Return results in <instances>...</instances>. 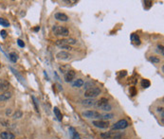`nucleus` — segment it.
I'll use <instances>...</instances> for the list:
<instances>
[{
    "mask_svg": "<svg viewBox=\"0 0 164 139\" xmlns=\"http://www.w3.org/2000/svg\"><path fill=\"white\" fill-rule=\"evenodd\" d=\"M54 18L58 21H62V22H66L68 20V16L63 12H56L54 14Z\"/></svg>",
    "mask_w": 164,
    "mask_h": 139,
    "instance_id": "9",
    "label": "nucleus"
},
{
    "mask_svg": "<svg viewBox=\"0 0 164 139\" xmlns=\"http://www.w3.org/2000/svg\"><path fill=\"white\" fill-rule=\"evenodd\" d=\"M84 85V81L82 79H78L75 80V81L72 82V87L73 88H80Z\"/></svg>",
    "mask_w": 164,
    "mask_h": 139,
    "instance_id": "15",
    "label": "nucleus"
},
{
    "mask_svg": "<svg viewBox=\"0 0 164 139\" xmlns=\"http://www.w3.org/2000/svg\"><path fill=\"white\" fill-rule=\"evenodd\" d=\"M92 125H94L96 128H99V129H107L110 124H109L108 121H103V120H94V121H92Z\"/></svg>",
    "mask_w": 164,
    "mask_h": 139,
    "instance_id": "6",
    "label": "nucleus"
},
{
    "mask_svg": "<svg viewBox=\"0 0 164 139\" xmlns=\"http://www.w3.org/2000/svg\"><path fill=\"white\" fill-rule=\"evenodd\" d=\"M10 88V82L8 81H5L2 82V84H1V86H0V92H7V90Z\"/></svg>",
    "mask_w": 164,
    "mask_h": 139,
    "instance_id": "14",
    "label": "nucleus"
},
{
    "mask_svg": "<svg viewBox=\"0 0 164 139\" xmlns=\"http://www.w3.org/2000/svg\"><path fill=\"white\" fill-rule=\"evenodd\" d=\"M12 114V110L11 109H7V111H6V116H10Z\"/></svg>",
    "mask_w": 164,
    "mask_h": 139,
    "instance_id": "35",
    "label": "nucleus"
},
{
    "mask_svg": "<svg viewBox=\"0 0 164 139\" xmlns=\"http://www.w3.org/2000/svg\"><path fill=\"white\" fill-rule=\"evenodd\" d=\"M157 47H158V48H159V49H160V51H161V55H162V56H163V54H164V50H163V45H162V44H158V45H157Z\"/></svg>",
    "mask_w": 164,
    "mask_h": 139,
    "instance_id": "33",
    "label": "nucleus"
},
{
    "mask_svg": "<svg viewBox=\"0 0 164 139\" xmlns=\"http://www.w3.org/2000/svg\"><path fill=\"white\" fill-rule=\"evenodd\" d=\"M70 54L66 51H60L56 54V58L58 60H63V61H66V60H69L70 59Z\"/></svg>",
    "mask_w": 164,
    "mask_h": 139,
    "instance_id": "8",
    "label": "nucleus"
},
{
    "mask_svg": "<svg viewBox=\"0 0 164 139\" xmlns=\"http://www.w3.org/2000/svg\"><path fill=\"white\" fill-rule=\"evenodd\" d=\"M0 25H1L2 27H4V28H9V27H10L9 21H7L6 19H4V18H2V17H0Z\"/></svg>",
    "mask_w": 164,
    "mask_h": 139,
    "instance_id": "23",
    "label": "nucleus"
},
{
    "mask_svg": "<svg viewBox=\"0 0 164 139\" xmlns=\"http://www.w3.org/2000/svg\"><path fill=\"white\" fill-rule=\"evenodd\" d=\"M32 97V100H33V105H34V108H35V111L37 113H39V108H38V100H37V98H36L35 96H31Z\"/></svg>",
    "mask_w": 164,
    "mask_h": 139,
    "instance_id": "26",
    "label": "nucleus"
},
{
    "mask_svg": "<svg viewBox=\"0 0 164 139\" xmlns=\"http://www.w3.org/2000/svg\"><path fill=\"white\" fill-rule=\"evenodd\" d=\"M82 105L83 106H86V107H91V106H94L95 104V100L93 98H86V99H84L82 100Z\"/></svg>",
    "mask_w": 164,
    "mask_h": 139,
    "instance_id": "12",
    "label": "nucleus"
},
{
    "mask_svg": "<svg viewBox=\"0 0 164 139\" xmlns=\"http://www.w3.org/2000/svg\"><path fill=\"white\" fill-rule=\"evenodd\" d=\"M149 60L150 62H152L154 64H158L160 62V59L157 57V56H151V57H149Z\"/></svg>",
    "mask_w": 164,
    "mask_h": 139,
    "instance_id": "25",
    "label": "nucleus"
},
{
    "mask_svg": "<svg viewBox=\"0 0 164 139\" xmlns=\"http://www.w3.org/2000/svg\"><path fill=\"white\" fill-rule=\"evenodd\" d=\"M0 123L2 126L4 127H9L10 126V121L9 120H6V119H0Z\"/></svg>",
    "mask_w": 164,
    "mask_h": 139,
    "instance_id": "27",
    "label": "nucleus"
},
{
    "mask_svg": "<svg viewBox=\"0 0 164 139\" xmlns=\"http://www.w3.org/2000/svg\"><path fill=\"white\" fill-rule=\"evenodd\" d=\"M157 112H163V108H162V107L157 108Z\"/></svg>",
    "mask_w": 164,
    "mask_h": 139,
    "instance_id": "36",
    "label": "nucleus"
},
{
    "mask_svg": "<svg viewBox=\"0 0 164 139\" xmlns=\"http://www.w3.org/2000/svg\"><path fill=\"white\" fill-rule=\"evenodd\" d=\"M102 139H109L112 137V132H101L100 135Z\"/></svg>",
    "mask_w": 164,
    "mask_h": 139,
    "instance_id": "20",
    "label": "nucleus"
},
{
    "mask_svg": "<svg viewBox=\"0 0 164 139\" xmlns=\"http://www.w3.org/2000/svg\"><path fill=\"white\" fill-rule=\"evenodd\" d=\"M80 139H81V138H80Z\"/></svg>",
    "mask_w": 164,
    "mask_h": 139,
    "instance_id": "41",
    "label": "nucleus"
},
{
    "mask_svg": "<svg viewBox=\"0 0 164 139\" xmlns=\"http://www.w3.org/2000/svg\"><path fill=\"white\" fill-rule=\"evenodd\" d=\"M128 126H129V123L127 120H125V119H121V120H119L117 123H115L114 126L112 127V131L123 130V129H126Z\"/></svg>",
    "mask_w": 164,
    "mask_h": 139,
    "instance_id": "5",
    "label": "nucleus"
},
{
    "mask_svg": "<svg viewBox=\"0 0 164 139\" xmlns=\"http://www.w3.org/2000/svg\"><path fill=\"white\" fill-rule=\"evenodd\" d=\"M9 58H10V60H11L13 63H16L17 60H18V56H17V54H16L15 52H12V53H10Z\"/></svg>",
    "mask_w": 164,
    "mask_h": 139,
    "instance_id": "22",
    "label": "nucleus"
},
{
    "mask_svg": "<svg viewBox=\"0 0 164 139\" xmlns=\"http://www.w3.org/2000/svg\"><path fill=\"white\" fill-rule=\"evenodd\" d=\"M57 87L59 88V90H60V91H61V90H63V88H62V86H61L60 84H57Z\"/></svg>",
    "mask_w": 164,
    "mask_h": 139,
    "instance_id": "37",
    "label": "nucleus"
},
{
    "mask_svg": "<svg viewBox=\"0 0 164 139\" xmlns=\"http://www.w3.org/2000/svg\"><path fill=\"white\" fill-rule=\"evenodd\" d=\"M17 44H18V45H19L20 47H24V46H25V43L22 41L21 39H18V40H17Z\"/></svg>",
    "mask_w": 164,
    "mask_h": 139,
    "instance_id": "31",
    "label": "nucleus"
},
{
    "mask_svg": "<svg viewBox=\"0 0 164 139\" xmlns=\"http://www.w3.org/2000/svg\"><path fill=\"white\" fill-rule=\"evenodd\" d=\"M0 67H1V64H0Z\"/></svg>",
    "mask_w": 164,
    "mask_h": 139,
    "instance_id": "40",
    "label": "nucleus"
},
{
    "mask_svg": "<svg viewBox=\"0 0 164 139\" xmlns=\"http://www.w3.org/2000/svg\"><path fill=\"white\" fill-rule=\"evenodd\" d=\"M144 4H146L147 5V9H149L151 6H152V4H153V2L152 1H144Z\"/></svg>",
    "mask_w": 164,
    "mask_h": 139,
    "instance_id": "32",
    "label": "nucleus"
},
{
    "mask_svg": "<svg viewBox=\"0 0 164 139\" xmlns=\"http://www.w3.org/2000/svg\"><path fill=\"white\" fill-rule=\"evenodd\" d=\"M101 89L98 87H91L85 92V96L87 98H95L101 94Z\"/></svg>",
    "mask_w": 164,
    "mask_h": 139,
    "instance_id": "3",
    "label": "nucleus"
},
{
    "mask_svg": "<svg viewBox=\"0 0 164 139\" xmlns=\"http://www.w3.org/2000/svg\"><path fill=\"white\" fill-rule=\"evenodd\" d=\"M75 76H76V72L74 70H72V69H69L66 73L64 74V81L66 82H71L74 80Z\"/></svg>",
    "mask_w": 164,
    "mask_h": 139,
    "instance_id": "7",
    "label": "nucleus"
},
{
    "mask_svg": "<svg viewBox=\"0 0 164 139\" xmlns=\"http://www.w3.org/2000/svg\"><path fill=\"white\" fill-rule=\"evenodd\" d=\"M22 117H23V113L20 110H16V112L13 115V119H20Z\"/></svg>",
    "mask_w": 164,
    "mask_h": 139,
    "instance_id": "21",
    "label": "nucleus"
},
{
    "mask_svg": "<svg viewBox=\"0 0 164 139\" xmlns=\"http://www.w3.org/2000/svg\"><path fill=\"white\" fill-rule=\"evenodd\" d=\"M113 117H114L113 114H103V115H101V119H102L103 121H108L109 119H112Z\"/></svg>",
    "mask_w": 164,
    "mask_h": 139,
    "instance_id": "17",
    "label": "nucleus"
},
{
    "mask_svg": "<svg viewBox=\"0 0 164 139\" xmlns=\"http://www.w3.org/2000/svg\"><path fill=\"white\" fill-rule=\"evenodd\" d=\"M68 131H69V135H70L71 139H80V137H79V133L76 132V130H75L73 127H70Z\"/></svg>",
    "mask_w": 164,
    "mask_h": 139,
    "instance_id": "13",
    "label": "nucleus"
},
{
    "mask_svg": "<svg viewBox=\"0 0 164 139\" xmlns=\"http://www.w3.org/2000/svg\"><path fill=\"white\" fill-rule=\"evenodd\" d=\"M83 117H86V118H88V119H95V118H99L101 119V115L99 112L97 111H92V110H88V111H85L83 112Z\"/></svg>",
    "mask_w": 164,
    "mask_h": 139,
    "instance_id": "4",
    "label": "nucleus"
},
{
    "mask_svg": "<svg viewBox=\"0 0 164 139\" xmlns=\"http://www.w3.org/2000/svg\"><path fill=\"white\" fill-rule=\"evenodd\" d=\"M1 139H15V136L13 133L9 132H3L0 133Z\"/></svg>",
    "mask_w": 164,
    "mask_h": 139,
    "instance_id": "11",
    "label": "nucleus"
},
{
    "mask_svg": "<svg viewBox=\"0 0 164 139\" xmlns=\"http://www.w3.org/2000/svg\"><path fill=\"white\" fill-rule=\"evenodd\" d=\"M10 69H11V70L13 71V75H14V76L16 77V78H17V79H18V80H19V81H21L22 83H24V79L22 78L21 75H19V74H18V72H17V71L15 70L14 68H13V67H10Z\"/></svg>",
    "mask_w": 164,
    "mask_h": 139,
    "instance_id": "19",
    "label": "nucleus"
},
{
    "mask_svg": "<svg viewBox=\"0 0 164 139\" xmlns=\"http://www.w3.org/2000/svg\"><path fill=\"white\" fill-rule=\"evenodd\" d=\"M0 34H1V37H2L3 39H5V38L7 37V31L3 29V30H1V31H0Z\"/></svg>",
    "mask_w": 164,
    "mask_h": 139,
    "instance_id": "30",
    "label": "nucleus"
},
{
    "mask_svg": "<svg viewBox=\"0 0 164 139\" xmlns=\"http://www.w3.org/2000/svg\"><path fill=\"white\" fill-rule=\"evenodd\" d=\"M129 92H130V95L132 96H134L137 95V90H136V87H134V86L130 87V89H129Z\"/></svg>",
    "mask_w": 164,
    "mask_h": 139,
    "instance_id": "29",
    "label": "nucleus"
},
{
    "mask_svg": "<svg viewBox=\"0 0 164 139\" xmlns=\"http://www.w3.org/2000/svg\"><path fill=\"white\" fill-rule=\"evenodd\" d=\"M94 106L96 108L100 109V110L104 111V112H109V111L112 110V106L108 103V100H107L106 98H104V97H101L99 100L95 101Z\"/></svg>",
    "mask_w": 164,
    "mask_h": 139,
    "instance_id": "1",
    "label": "nucleus"
},
{
    "mask_svg": "<svg viewBox=\"0 0 164 139\" xmlns=\"http://www.w3.org/2000/svg\"><path fill=\"white\" fill-rule=\"evenodd\" d=\"M53 112H54V115H55V117H57L58 120H59V121H62V119H63V116H62L61 111L59 110V108H58V107H54Z\"/></svg>",
    "mask_w": 164,
    "mask_h": 139,
    "instance_id": "16",
    "label": "nucleus"
},
{
    "mask_svg": "<svg viewBox=\"0 0 164 139\" xmlns=\"http://www.w3.org/2000/svg\"><path fill=\"white\" fill-rule=\"evenodd\" d=\"M38 29H40V27H37V28H36V29H34V30H35V31H37V30H38Z\"/></svg>",
    "mask_w": 164,
    "mask_h": 139,
    "instance_id": "39",
    "label": "nucleus"
},
{
    "mask_svg": "<svg viewBox=\"0 0 164 139\" xmlns=\"http://www.w3.org/2000/svg\"><path fill=\"white\" fill-rule=\"evenodd\" d=\"M140 84H141V86L143 88H148L150 87V85H151V82H150L148 80H142L141 82H140Z\"/></svg>",
    "mask_w": 164,
    "mask_h": 139,
    "instance_id": "24",
    "label": "nucleus"
},
{
    "mask_svg": "<svg viewBox=\"0 0 164 139\" xmlns=\"http://www.w3.org/2000/svg\"><path fill=\"white\" fill-rule=\"evenodd\" d=\"M59 47L61 49H65V50H73V48H72L70 45H68V44H63V45H60Z\"/></svg>",
    "mask_w": 164,
    "mask_h": 139,
    "instance_id": "28",
    "label": "nucleus"
},
{
    "mask_svg": "<svg viewBox=\"0 0 164 139\" xmlns=\"http://www.w3.org/2000/svg\"><path fill=\"white\" fill-rule=\"evenodd\" d=\"M124 76H126V71H121L120 77H124Z\"/></svg>",
    "mask_w": 164,
    "mask_h": 139,
    "instance_id": "34",
    "label": "nucleus"
},
{
    "mask_svg": "<svg viewBox=\"0 0 164 139\" xmlns=\"http://www.w3.org/2000/svg\"><path fill=\"white\" fill-rule=\"evenodd\" d=\"M52 31H53V33H54L55 35H57V36L66 37L69 35V30H68V29L65 28V27H63V26H57V25L53 26V27H52Z\"/></svg>",
    "mask_w": 164,
    "mask_h": 139,
    "instance_id": "2",
    "label": "nucleus"
},
{
    "mask_svg": "<svg viewBox=\"0 0 164 139\" xmlns=\"http://www.w3.org/2000/svg\"><path fill=\"white\" fill-rule=\"evenodd\" d=\"M131 40L135 43L137 45H139V44H141V42H140V39L139 38V36L137 35V34H132L131 35Z\"/></svg>",
    "mask_w": 164,
    "mask_h": 139,
    "instance_id": "18",
    "label": "nucleus"
},
{
    "mask_svg": "<svg viewBox=\"0 0 164 139\" xmlns=\"http://www.w3.org/2000/svg\"><path fill=\"white\" fill-rule=\"evenodd\" d=\"M13 96V93L12 92H4L2 94H0V102H4L9 100L11 97Z\"/></svg>",
    "mask_w": 164,
    "mask_h": 139,
    "instance_id": "10",
    "label": "nucleus"
},
{
    "mask_svg": "<svg viewBox=\"0 0 164 139\" xmlns=\"http://www.w3.org/2000/svg\"><path fill=\"white\" fill-rule=\"evenodd\" d=\"M4 81V80L3 79H0V86H1V84H2V82Z\"/></svg>",
    "mask_w": 164,
    "mask_h": 139,
    "instance_id": "38",
    "label": "nucleus"
}]
</instances>
